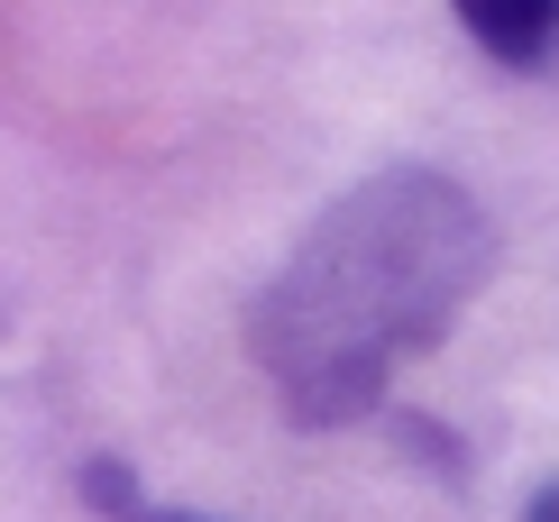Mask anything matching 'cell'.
Returning <instances> with one entry per match:
<instances>
[{"label": "cell", "instance_id": "1", "mask_svg": "<svg viewBox=\"0 0 559 522\" xmlns=\"http://www.w3.org/2000/svg\"><path fill=\"white\" fill-rule=\"evenodd\" d=\"M496 275V221L440 165H385L348 183L266 275L248 348L302 431L367 422L394 376L431 358Z\"/></svg>", "mask_w": 559, "mask_h": 522}, {"label": "cell", "instance_id": "2", "mask_svg": "<svg viewBox=\"0 0 559 522\" xmlns=\"http://www.w3.org/2000/svg\"><path fill=\"white\" fill-rule=\"evenodd\" d=\"M450 10H459V28H468L496 64H514V74L559 56V0H450Z\"/></svg>", "mask_w": 559, "mask_h": 522}, {"label": "cell", "instance_id": "3", "mask_svg": "<svg viewBox=\"0 0 559 522\" xmlns=\"http://www.w3.org/2000/svg\"><path fill=\"white\" fill-rule=\"evenodd\" d=\"M83 495H92L110 522H147V505H138V477H129L120 459H92V467H83Z\"/></svg>", "mask_w": 559, "mask_h": 522}, {"label": "cell", "instance_id": "4", "mask_svg": "<svg viewBox=\"0 0 559 522\" xmlns=\"http://www.w3.org/2000/svg\"><path fill=\"white\" fill-rule=\"evenodd\" d=\"M523 522H559V477H550L542 495H532V513H523Z\"/></svg>", "mask_w": 559, "mask_h": 522}, {"label": "cell", "instance_id": "5", "mask_svg": "<svg viewBox=\"0 0 559 522\" xmlns=\"http://www.w3.org/2000/svg\"><path fill=\"white\" fill-rule=\"evenodd\" d=\"M147 522H202V513H147Z\"/></svg>", "mask_w": 559, "mask_h": 522}]
</instances>
